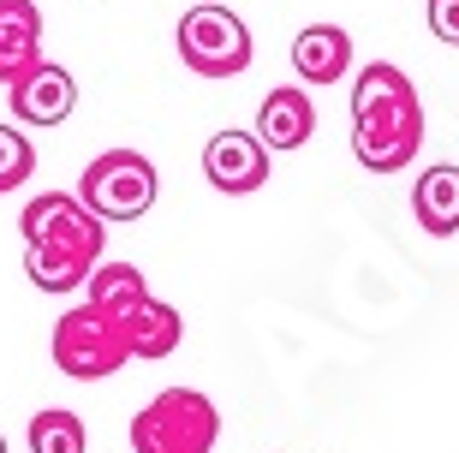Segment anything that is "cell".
<instances>
[{
	"mask_svg": "<svg viewBox=\"0 0 459 453\" xmlns=\"http://www.w3.org/2000/svg\"><path fill=\"white\" fill-rule=\"evenodd\" d=\"M0 453H6V436H0Z\"/></svg>",
	"mask_w": 459,
	"mask_h": 453,
	"instance_id": "obj_19",
	"label": "cell"
},
{
	"mask_svg": "<svg viewBox=\"0 0 459 453\" xmlns=\"http://www.w3.org/2000/svg\"><path fill=\"white\" fill-rule=\"evenodd\" d=\"M6 101H13V114L24 119V126H60V119H72V108H78V84H72L66 66L36 60L24 78L6 84Z\"/></svg>",
	"mask_w": 459,
	"mask_h": 453,
	"instance_id": "obj_8",
	"label": "cell"
},
{
	"mask_svg": "<svg viewBox=\"0 0 459 453\" xmlns=\"http://www.w3.org/2000/svg\"><path fill=\"white\" fill-rule=\"evenodd\" d=\"M310 132H316V101L305 84H281L263 96V114H256V144L263 150H305Z\"/></svg>",
	"mask_w": 459,
	"mask_h": 453,
	"instance_id": "obj_9",
	"label": "cell"
},
{
	"mask_svg": "<svg viewBox=\"0 0 459 453\" xmlns=\"http://www.w3.org/2000/svg\"><path fill=\"white\" fill-rule=\"evenodd\" d=\"M119 340H126V358H168V353H179L186 322H179L173 304H161L150 292V299H137L132 310L119 317Z\"/></svg>",
	"mask_w": 459,
	"mask_h": 453,
	"instance_id": "obj_11",
	"label": "cell"
},
{
	"mask_svg": "<svg viewBox=\"0 0 459 453\" xmlns=\"http://www.w3.org/2000/svg\"><path fill=\"white\" fill-rule=\"evenodd\" d=\"M292 72H299V84H341L352 72V36L341 24H305L292 36Z\"/></svg>",
	"mask_w": 459,
	"mask_h": 453,
	"instance_id": "obj_10",
	"label": "cell"
},
{
	"mask_svg": "<svg viewBox=\"0 0 459 453\" xmlns=\"http://www.w3.org/2000/svg\"><path fill=\"white\" fill-rule=\"evenodd\" d=\"M36 173V150H30V137L18 132V126H0V197L6 191H18V185Z\"/></svg>",
	"mask_w": 459,
	"mask_h": 453,
	"instance_id": "obj_17",
	"label": "cell"
},
{
	"mask_svg": "<svg viewBox=\"0 0 459 453\" xmlns=\"http://www.w3.org/2000/svg\"><path fill=\"white\" fill-rule=\"evenodd\" d=\"M173 42H179V60L197 78H238V72L251 66V30H245V18L233 6H215V0L191 6L179 18V36Z\"/></svg>",
	"mask_w": 459,
	"mask_h": 453,
	"instance_id": "obj_5",
	"label": "cell"
},
{
	"mask_svg": "<svg viewBox=\"0 0 459 453\" xmlns=\"http://www.w3.org/2000/svg\"><path fill=\"white\" fill-rule=\"evenodd\" d=\"M42 60V13L36 0H0V84H13Z\"/></svg>",
	"mask_w": 459,
	"mask_h": 453,
	"instance_id": "obj_12",
	"label": "cell"
},
{
	"mask_svg": "<svg viewBox=\"0 0 459 453\" xmlns=\"http://www.w3.org/2000/svg\"><path fill=\"white\" fill-rule=\"evenodd\" d=\"M18 233L24 245L36 251H60V257H78V263H102V245H108V221H96L72 191H36L18 215Z\"/></svg>",
	"mask_w": 459,
	"mask_h": 453,
	"instance_id": "obj_4",
	"label": "cell"
},
{
	"mask_svg": "<svg viewBox=\"0 0 459 453\" xmlns=\"http://www.w3.org/2000/svg\"><path fill=\"white\" fill-rule=\"evenodd\" d=\"M411 215L429 239H454L459 233V168L436 161V168L418 173V191H411Z\"/></svg>",
	"mask_w": 459,
	"mask_h": 453,
	"instance_id": "obj_13",
	"label": "cell"
},
{
	"mask_svg": "<svg viewBox=\"0 0 459 453\" xmlns=\"http://www.w3.org/2000/svg\"><path fill=\"white\" fill-rule=\"evenodd\" d=\"M137 299H150V281H143V269H132V263H96V269L84 274V304L102 310L108 322H119Z\"/></svg>",
	"mask_w": 459,
	"mask_h": 453,
	"instance_id": "obj_14",
	"label": "cell"
},
{
	"mask_svg": "<svg viewBox=\"0 0 459 453\" xmlns=\"http://www.w3.org/2000/svg\"><path fill=\"white\" fill-rule=\"evenodd\" d=\"M24 274H30L36 292H72V286H84L90 263H78V257H60V251H36V245H24Z\"/></svg>",
	"mask_w": 459,
	"mask_h": 453,
	"instance_id": "obj_16",
	"label": "cell"
},
{
	"mask_svg": "<svg viewBox=\"0 0 459 453\" xmlns=\"http://www.w3.org/2000/svg\"><path fill=\"white\" fill-rule=\"evenodd\" d=\"M48 353H54L60 376H72V382H102V376H114L126 364V340H119V322H108L102 310L78 304V310H66V317L54 322Z\"/></svg>",
	"mask_w": 459,
	"mask_h": 453,
	"instance_id": "obj_6",
	"label": "cell"
},
{
	"mask_svg": "<svg viewBox=\"0 0 459 453\" xmlns=\"http://www.w3.org/2000/svg\"><path fill=\"white\" fill-rule=\"evenodd\" d=\"M424 144V101L411 90V78L388 60L352 78V155L370 173H400Z\"/></svg>",
	"mask_w": 459,
	"mask_h": 453,
	"instance_id": "obj_1",
	"label": "cell"
},
{
	"mask_svg": "<svg viewBox=\"0 0 459 453\" xmlns=\"http://www.w3.org/2000/svg\"><path fill=\"white\" fill-rule=\"evenodd\" d=\"M221 412L197 388H161L132 418V453H215Z\"/></svg>",
	"mask_w": 459,
	"mask_h": 453,
	"instance_id": "obj_2",
	"label": "cell"
},
{
	"mask_svg": "<svg viewBox=\"0 0 459 453\" xmlns=\"http://www.w3.org/2000/svg\"><path fill=\"white\" fill-rule=\"evenodd\" d=\"M429 30H436V42L459 48V0H429Z\"/></svg>",
	"mask_w": 459,
	"mask_h": 453,
	"instance_id": "obj_18",
	"label": "cell"
},
{
	"mask_svg": "<svg viewBox=\"0 0 459 453\" xmlns=\"http://www.w3.org/2000/svg\"><path fill=\"white\" fill-rule=\"evenodd\" d=\"M155 191H161V179H155L150 155H137V150H102L84 168V179H78L72 197L84 203L96 221H137V215H150Z\"/></svg>",
	"mask_w": 459,
	"mask_h": 453,
	"instance_id": "obj_3",
	"label": "cell"
},
{
	"mask_svg": "<svg viewBox=\"0 0 459 453\" xmlns=\"http://www.w3.org/2000/svg\"><path fill=\"white\" fill-rule=\"evenodd\" d=\"M90 436H84V418L66 412V405H48L30 418V453H84Z\"/></svg>",
	"mask_w": 459,
	"mask_h": 453,
	"instance_id": "obj_15",
	"label": "cell"
},
{
	"mask_svg": "<svg viewBox=\"0 0 459 453\" xmlns=\"http://www.w3.org/2000/svg\"><path fill=\"white\" fill-rule=\"evenodd\" d=\"M204 173L227 197H251L269 179V150L256 144V132H215L204 144Z\"/></svg>",
	"mask_w": 459,
	"mask_h": 453,
	"instance_id": "obj_7",
	"label": "cell"
}]
</instances>
